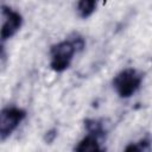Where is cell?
Listing matches in <instances>:
<instances>
[{"label": "cell", "mask_w": 152, "mask_h": 152, "mask_svg": "<svg viewBox=\"0 0 152 152\" xmlns=\"http://www.w3.org/2000/svg\"><path fill=\"white\" fill-rule=\"evenodd\" d=\"M84 39L81 36H74L72 38L65 39L52 45L50 53H51V62L50 66L52 70L57 72H62L69 68L75 52L83 50L84 48Z\"/></svg>", "instance_id": "obj_1"}, {"label": "cell", "mask_w": 152, "mask_h": 152, "mask_svg": "<svg viewBox=\"0 0 152 152\" xmlns=\"http://www.w3.org/2000/svg\"><path fill=\"white\" fill-rule=\"evenodd\" d=\"M142 75L133 69L128 68L120 71L113 80V86L120 97L127 99L132 96L141 86Z\"/></svg>", "instance_id": "obj_2"}, {"label": "cell", "mask_w": 152, "mask_h": 152, "mask_svg": "<svg viewBox=\"0 0 152 152\" xmlns=\"http://www.w3.org/2000/svg\"><path fill=\"white\" fill-rule=\"evenodd\" d=\"M26 112L18 107H6L0 110V139H7L25 119Z\"/></svg>", "instance_id": "obj_3"}, {"label": "cell", "mask_w": 152, "mask_h": 152, "mask_svg": "<svg viewBox=\"0 0 152 152\" xmlns=\"http://www.w3.org/2000/svg\"><path fill=\"white\" fill-rule=\"evenodd\" d=\"M2 13L6 17V19L0 28V38L2 40H6L18 32V30L21 26L23 18L18 12L13 11L7 6H2Z\"/></svg>", "instance_id": "obj_4"}, {"label": "cell", "mask_w": 152, "mask_h": 152, "mask_svg": "<svg viewBox=\"0 0 152 152\" xmlns=\"http://www.w3.org/2000/svg\"><path fill=\"white\" fill-rule=\"evenodd\" d=\"M100 137L95 135V134H91V133H88L87 137H84L77 146H75V150L76 151H80V152H86V151H100L101 150V146H100Z\"/></svg>", "instance_id": "obj_5"}, {"label": "cell", "mask_w": 152, "mask_h": 152, "mask_svg": "<svg viewBox=\"0 0 152 152\" xmlns=\"http://www.w3.org/2000/svg\"><path fill=\"white\" fill-rule=\"evenodd\" d=\"M99 0H78L77 1V13L81 18L86 19L90 17L97 5Z\"/></svg>", "instance_id": "obj_6"}, {"label": "cell", "mask_w": 152, "mask_h": 152, "mask_svg": "<svg viewBox=\"0 0 152 152\" xmlns=\"http://www.w3.org/2000/svg\"><path fill=\"white\" fill-rule=\"evenodd\" d=\"M2 53H4V48H2V45H0V57L2 56Z\"/></svg>", "instance_id": "obj_7"}]
</instances>
